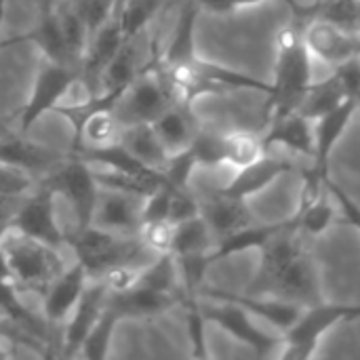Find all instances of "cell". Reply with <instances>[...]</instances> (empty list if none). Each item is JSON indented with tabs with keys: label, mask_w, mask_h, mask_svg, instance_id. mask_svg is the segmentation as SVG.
I'll list each match as a JSON object with an SVG mask.
<instances>
[{
	"label": "cell",
	"mask_w": 360,
	"mask_h": 360,
	"mask_svg": "<svg viewBox=\"0 0 360 360\" xmlns=\"http://www.w3.org/2000/svg\"><path fill=\"white\" fill-rule=\"evenodd\" d=\"M304 23L295 19L278 34V57L274 65V82L264 110L266 127L291 112H297L304 95L312 86V55L304 44Z\"/></svg>",
	"instance_id": "6da1fadb"
},
{
	"label": "cell",
	"mask_w": 360,
	"mask_h": 360,
	"mask_svg": "<svg viewBox=\"0 0 360 360\" xmlns=\"http://www.w3.org/2000/svg\"><path fill=\"white\" fill-rule=\"evenodd\" d=\"M0 249L11 268V281L19 291L44 295L46 287L65 270L59 249L17 232L11 226L0 230Z\"/></svg>",
	"instance_id": "7a4b0ae2"
},
{
	"label": "cell",
	"mask_w": 360,
	"mask_h": 360,
	"mask_svg": "<svg viewBox=\"0 0 360 360\" xmlns=\"http://www.w3.org/2000/svg\"><path fill=\"white\" fill-rule=\"evenodd\" d=\"M65 245L74 251L76 262L84 266L91 278H97L101 272L118 264L135 266V257L148 251L137 234H118L93 224L65 234Z\"/></svg>",
	"instance_id": "3957f363"
},
{
	"label": "cell",
	"mask_w": 360,
	"mask_h": 360,
	"mask_svg": "<svg viewBox=\"0 0 360 360\" xmlns=\"http://www.w3.org/2000/svg\"><path fill=\"white\" fill-rule=\"evenodd\" d=\"M38 186L49 188L51 192H55V196L61 194L70 202V207L74 211L76 228L91 226L101 188H99L89 162H84L68 152L65 160L61 165H57L51 173H46L38 181Z\"/></svg>",
	"instance_id": "277c9868"
},
{
	"label": "cell",
	"mask_w": 360,
	"mask_h": 360,
	"mask_svg": "<svg viewBox=\"0 0 360 360\" xmlns=\"http://www.w3.org/2000/svg\"><path fill=\"white\" fill-rule=\"evenodd\" d=\"M173 101H175V95L162 70L152 61L127 86V91L114 105V114L118 116L122 127L152 122Z\"/></svg>",
	"instance_id": "5b68a950"
},
{
	"label": "cell",
	"mask_w": 360,
	"mask_h": 360,
	"mask_svg": "<svg viewBox=\"0 0 360 360\" xmlns=\"http://www.w3.org/2000/svg\"><path fill=\"white\" fill-rule=\"evenodd\" d=\"M80 68L42 59L32 93L19 114V133L25 135L32 129V124L40 120L46 112H55V108L63 103V97L68 95V91L74 89L76 82H80Z\"/></svg>",
	"instance_id": "8992f818"
},
{
	"label": "cell",
	"mask_w": 360,
	"mask_h": 360,
	"mask_svg": "<svg viewBox=\"0 0 360 360\" xmlns=\"http://www.w3.org/2000/svg\"><path fill=\"white\" fill-rule=\"evenodd\" d=\"M342 321H352V306H306L300 319L291 325V329L281 335V356L289 360L310 359L316 352V346L321 344L325 333Z\"/></svg>",
	"instance_id": "52a82bcc"
},
{
	"label": "cell",
	"mask_w": 360,
	"mask_h": 360,
	"mask_svg": "<svg viewBox=\"0 0 360 360\" xmlns=\"http://www.w3.org/2000/svg\"><path fill=\"white\" fill-rule=\"evenodd\" d=\"M6 226L55 249H61L65 245V232L61 230L55 217V192L38 184L36 192L32 190L21 202V207L11 213Z\"/></svg>",
	"instance_id": "ba28073f"
},
{
	"label": "cell",
	"mask_w": 360,
	"mask_h": 360,
	"mask_svg": "<svg viewBox=\"0 0 360 360\" xmlns=\"http://www.w3.org/2000/svg\"><path fill=\"white\" fill-rule=\"evenodd\" d=\"M209 302H213V304L211 306L200 304V310H202L207 323L221 327L236 342L251 348L257 356H274L278 352V348L283 344L281 335H272V333L255 327V323L251 321V314L243 306H238L234 302H226V300H209Z\"/></svg>",
	"instance_id": "9c48e42d"
},
{
	"label": "cell",
	"mask_w": 360,
	"mask_h": 360,
	"mask_svg": "<svg viewBox=\"0 0 360 360\" xmlns=\"http://www.w3.org/2000/svg\"><path fill=\"white\" fill-rule=\"evenodd\" d=\"M304 44L312 59L335 68L359 57L360 32L325 19H308L304 23Z\"/></svg>",
	"instance_id": "30bf717a"
},
{
	"label": "cell",
	"mask_w": 360,
	"mask_h": 360,
	"mask_svg": "<svg viewBox=\"0 0 360 360\" xmlns=\"http://www.w3.org/2000/svg\"><path fill=\"white\" fill-rule=\"evenodd\" d=\"M89 272L80 262H74V266L65 268L44 291L42 295V314L44 321L51 327L65 325L70 314L74 312L86 283H89Z\"/></svg>",
	"instance_id": "8fae6325"
},
{
	"label": "cell",
	"mask_w": 360,
	"mask_h": 360,
	"mask_svg": "<svg viewBox=\"0 0 360 360\" xmlns=\"http://www.w3.org/2000/svg\"><path fill=\"white\" fill-rule=\"evenodd\" d=\"M108 291L101 285L99 278H89L74 312L70 314V319L65 321V329H63V356H76L78 348L82 346L84 338L89 335V331L93 329V325L99 321L105 302H108Z\"/></svg>",
	"instance_id": "7c38bea8"
},
{
	"label": "cell",
	"mask_w": 360,
	"mask_h": 360,
	"mask_svg": "<svg viewBox=\"0 0 360 360\" xmlns=\"http://www.w3.org/2000/svg\"><path fill=\"white\" fill-rule=\"evenodd\" d=\"M141 196L101 188L91 224L118 234H137L141 228Z\"/></svg>",
	"instance_id": "4fadbf2b"
},
{
	"label": "cell",
	"mask_w": 360,
	"mask_h": 360,
	"mask_svg": "<svg viewBox=\"0 0 360 360\" xmlns=\"http://www.w3.org/2000/svg\"><path fill=\"white\" fill-rule=\"evenodd\" d=\"M68 154L49 150L40 143L27 141L25 135H13L6 131H0V160L8 162L25 173H30L32 177H44L46 173H51L57 165H61L65 160Z\"/></svg>",
	"instance_id": "5bb4252c"
},
{
	"label": "cell",
	"mask_w": 360,
	"mask_h": 360,
	"mask_svg": "<svg viewBox=\"0 0 360 360\" xmlns=\"http://www.w3.org/2000/svg\"><path fill=\"white\" fill-rule=\"evenodd\" d=\"M198 202H200V215L207 221L209 230L213 232L215 240L253 224V217L247 209L245 198L215 190L213 194L198 198Z\"/></svg>",
	"instance_id": "9a60e30c"
},
{
	"label": "cell",
	"mask_w": 360,
	"mask_h": 360,
	"mask_svg": "<svg viewBox=\"0 0 360 360\" xmlns=\"http://www.w3.org/2000/svg\"><path fill=\"white\" fill-rule=\"evenodd\" d=\"M181 295L175 293H162L148 287L135 285L129 291L112 293L108 295L105 306L122 321V319H154L158 314H165L173 306L181 304Z\"/></svg>",
	"instance_id": "2e32d148"
},
{
	"label": "cell",
	"mask_w": 360,
	"mask_h": 360,
	"mask_svg": "<svg viewBox=\"0 0 360 360\" xmlns=\"http://www.w3.org/2000/svg\"><path fill=\"white\" fill-rule=\"evenodd\" d=\"M297 167L295 162H291L289 158H278V156H272L270 152L266 156H262L259 160H255L253 165H247L243 169H238V173L234 175V179L219 188L221 192L226 194H232V196H238V198H249L266 188H270L281 175L285 173H295Z\"/></svg>",
	"instance_id": "e0dca14e"
},
{
	"label": "cell",
	"mask_w": 360,
	"mask_h": 360,
	"mask_svg": "<svg viewBox=\"0 0 360 360\" xmlns=\"http://www.w3.org/2000/svg\"><path fill=\"white\" fill-rule=\"evenodd\" d=\"M268 152L274 146H283L300 158H312L314 154V122L300 112H291L268 124L264 135Z\"/></svg>",
	"instance_id": "ac0fdd59"
},
{
	"label": "cell",
	"mask_w": 360,
	"mask_h": 360,
	"mask_svg": "<svg viewBox=\"0 0 360 360\" xmlns=\"http://www.w3.org/2000/svg\"><path fill=\"white\" fill-rule=\"evenodd\" d=\"M152 129L156 131L158 139L162 141V146L167 148L169 156L171 154H177L181 150H186L196 131L200 129L196 118L192 116V110L190 105L186 103H179V101H173L160 116H156L152 122Z\"/></svg>",
	"instance_id": "d6986e66"
},
{
	"label": "cell",
	"mask_w": 360,
	"mask_h": 360,
	"mask_svg": "<svg viewBox=\"0 0 360 360\" xmlns=\"http://www.w3.org/2000/svg\"><path fill=\"white\" fill-rule=\"evenodd\" d=\"M139 36L127 38L122 42V46L118 49V53L112 57V61L101 72L97 93H124L127 86L135 80V76L148 65V63H141Z\"/></svg>",
	"instance_id": "ffe728a7"
},
{
	"label": "cell",
	"mask_w": 360,
	"mask_h": 360,
	"mask_svg": "<svg viewBox=\"0 0 360 360\" xmlns=\"http://www.w3.org/2000/svg\"><path fill=\"white\" fill-rule=\"evenodd\" d=\"M120 146L124 150H129L137 160H141L143 165H148L150 169H156V171H162L165 162L169 160V152L162 146V141L158 139V135L150 122L122 127Z\"/></svg>",
	"instance_id": "44dd1931"
},
{
	"label": "cell",
	"mask_w": 360,
	"mask_h": 360,
	"mask_svg": "<svg viewBox=\"0 0 360 360\" xmlns=\"http://www.w3.org/2000/svg\"><path fill=\"white\" fill-rule=\"evenodd\" d=\"M200 11L202 8L198 6L196 0H186L184 2L167 51L160 57L154 59L158 65L184 63V61H190V59L196 57V53H194V25H196V17H198Z\"/></svg>",
	"instance_id": "7402d4cb"
},
{
	"label": "cell",
	"mask_w": 360,
	"mask_h": 360,
	"mask_svg": "<svg viewBox=\"0 0 360 360\" xmlns=\"http://www.w3.org/2000/svg\"><path fill=\"white\" fill-rule=\"evenodd\" d=\"M285 226V221L281 224H270V226H257V224H251L234 234H228L219 240H215L213 249L207 253V262L213 266L215 262L219 259H226V257H232L236 253H243V251H251V249H262L281 228Z\"/></svg>",
	"instance_id": "603a6c76"
},
{
	"label": "cell",
	"mask_w": 360,
	"mask_h": 360,
	"mask_svg": "<svg viewBox=\"0 0 360 360\" xmlns=\"http://www.w3.org/2000/svg\"><path fill=\"white\" fill-rule=\"evenodd\" d=\"M338 211L329 190L319 194L312 200H302L300 209L291 217L295 224V230L304 236H321L325 234L335 221H338Z\"/></svg>",
	"instance_id": "cb8c5ba5"
},
{
	"label": "cell",
	"mask_w": 360,
	"mask_h": 360,
	"mask_svg": "<svg viewBox=\"0 0 360 360\" xmlns=\"http://www.w3.org/2000/svg\"><path fill=\"white\" fill-rule=\"evenodd\" d=\"M215 245V236L209 230L202 215L190 217L186 221L175 224L171 255L188 257V255H207Z\"/></svg>",
	"instance_id": "d4e9b609"
},
{
	"label": "cell",
	"mask_w": 360,
	"mask_h": 360,
	"mask_svg": "<svg viewBox=\"0 0 360 360\" xmlns=\"http://www.w3.org/2000/svg\"><path fill=\"white\" fill-rule=\"evenodd\" d=\"M19 289L15 287L13 281L8 278H0V314L4 319H8L11 323H15L17 327H21L23 331H27L30 335L38 338L44 342L46 338V321H40L36 314H32L19 300Z\"/></svg>",
	"instance_id": "484cf974"
},
{
	"label": "cell",
	"mask_w": 360,
	"mask_h": 360,
	"mask_svg": "<svg viewBox=\"0 0 360 360\" xmlns=\"http://www.w3.org/2000/svg\"><path fill=\"white\" fill-rule=\"evenodd\" d=\"M268 154L264 135L253 131H232L224 135V162L232 165L236 171L253 165Z\"/></svg>",
	"instance_id": "4316f807"
},
{
	"label": "cell",
	"mask_w": 360,
	"mask_h": 360,
	"mask_svg": "<svg viewBox=\"0 0 360 360\" xmlns=\"http://www.w3.org/2000/svg\"><path fill=\"white\" fill-rule=\"evenodd\" d=\"M139 287H148L162 293H175L184 297L181 285H179V270L177 259L171 253H158L156 259H152L146 268L139 272Z\"/></svg>",
	"instance_id": "83f0119b"
},
{
	"label": "cell",
	"mask_w": 360,
	"mask_h": 360,
	"mask_svg": "<svg viewBox=\"0 0 360 360\" xmlns=\"http://www.w3.org/2000/svg\"><path fill=\"white\" fill-rule=\"evenodd\" d=\"M344 101H346V95L342 93V89L335 82V78L329 76L323 82H312V86L304 95L297 112L304 114L310 120H316V118H321L323 114L331 112L333 108H338Z\"/></svg>",
	"instance_id": "f1b7e54d"
},
{
	"label": "cell",
	"mask_w": 360,
	"mask_h": 360,
	"mask_svg": "<svg viewBox=\"0 0 360 360\" xmlns=\"http://www.w3.org/2000/svg\"><path fill=\"white\" fill-rule=\"evenodd\" d=\"M160 4H162V0H122V2H118L116 15H118L124 38L139 36L146 30V25L150 23V19L156 15Z\"/></svg>",
	"instance_id": "f546056e"
},
{
	"label": "cell",
	"mask_w": 360,
	"mask_h": 360,
	"mask_svg": "<svg viewBox=\"0 0 360 360\" xmlns=\"http://www.w3.org/2000/svg\"><path fill=\"white\" fill-rule=\"evenodd\" d=\"M118 316L105 306L99 321L93 325V329L89 331V335L84 338L82 346L78 348L76 356H84L89 360H101L108 356V348H110V340L114 335V329L118 325Z\"/></svg>",
	"instance_id": "4dcf8cb0"
},
{
	"label": "cell",
	"mask_w": 360,
	"mask_h": 360,
	"mask_svg": "<svg viewBox=\"0 0 360 360\" xmlns=\"http://www.w3.org/2000/svg\"><path fill=\"white\" fill-rule=\"evenodd\" d=\"M192 152L196 167H217L224 165V135L198 129L192 143L188 146Z\"/></svg>",
	"instance_id": "1f68e13d"
},
{
	"label": "cell",
	"mask_w": 360,
	"mask_h": 360,
	"mask_svg": "<svg viewBox=\"0 0 360 360\" xmlns=\"http://www.w3.org/2000/svg\"><path fill=\"white\" fill-rule=\"evenodd\" d=\"M181 306L186 308V325H188V338L192 344V354L196 359H205L207 356V333H205L207 319L200 310V297L184 295Z\"/></svg>",
	"instance_id": "d6a6232c"
},
{
	"label": "cell",
	"mask_w": 360,
	"mask_h": 360,
	"mask_svg": "<svg viewBox=\"0 0 360 360\" xmlns=\"http://www.w3.org/2000/svg\"><path fill=\"white\" fill-rule=\"evenodd\" d=\"M34 177L8 162L0 160V200L11 202L15 198H23L34 190Z\"/></svg>",
	"instance_id": "836d02e7"
},
{
	"label": "cell",
	"mask_w": 360,
	"mask_h": 360,
	"mask_svg": "<svg viewBox=\"0 0 360 360\" xmlns=\"http://www.w3.org/2000/svg\"><path fill=\"white\" fill-rule=\"evenodd\" d=\"M173 232H175V224L165 219V221H150L143 224L137 232L139 240L143 243V247L148 251H152L154 255L158 253H171V245H173Z\"/></svg>",
	"instance_id": "e575fe53"
},
{
	"label": "cell",
	"mask_w": 360,
	"mask_h": 360,
	"mask_svg": "<svg viewBox=\"0 0 360 360\" xmlns=\"http://www.w3.org/2000/svg\"><path fill=\"white\" fill-rule=\"evenodd\" d=\"M139 272L141 268H135L133 264H118L101 272L97 278L101 281L105 291L112 295V293H122V291L133 289L139 281Z\"/></svg>",
	"instance_id": "d590c367"
},
{
	"label": "cell",
	"mask_w": 360,
	"mask_h": 360,
	"mask_svg": "<svg viewBox=\"0 0 360 360\" xmlns=\"http://www.w3.org/2000/svg\"><path fill=\"white\" fill-rule=\"evenodd\" d=\"M171 194H173V188L165 184L156 192H152L150 196L143 198V205H141V226L150 224V221H165V219H169Z\"/></svg>",
	"instance_id": "8d00e7d4"
},
{
	"label": "cell",
	"mask_w": 360,
	"mask_h": 360,
	"mask_svg": "<svg viewBox=\"0 0 360 360\" xmlns=\"http://www.w3.org/2000/svg\"><path fill=\"white\" fill-rule=\"evenodd\" d=\"M331 76L340 84L346 99H354L360 105V55L342 65H335Z\"/></svg>",
	"instance_id": "74e56055"
},
{
	"label": "cell",
	"mask_w": 360,
	"mask_h": 360,
	"mask_svg": "<svg viewBox=\"0 0 360 360\" xmlns=\"http://www.w3.org/2000/svg\"><path fill=\"white\" fill-rule=\"evenodd\" d=\"M196 2H198L200 8H207V11H211V13H230V11H236V8L262 4V2H266V0H196ZM281 2H285V4L293 11L295 19L306 21V6H304V4H300L297 0H281Z\"/></svg>",
	"instance_id": "f35d334b"
},
{
	"label": "cell",
	"mask_w": 360,
	"mask_h": 360,
	"mask_svg": "<svg viewBox=\"0 0 360 360\" xmlns=\"http://www.w3.org/2000/svg\"><path fill=\"white\" fill-rule=\"evenodd\" d=\"M200 215V202L198 198L186 188V190H175L171 194V209H169V221L179 224L190 217Z\"/></svg>",
	"instance_id": "ab89813d"
},
{
	"label": "cell",
	"mask_w": 360,
	"mask_h": 360,
	"mask_svg": "<svg viewBox=\"0 0 360 360\" xmlns=\"http://www.w3.org/2000/svg\"><path fill=\"white\" fill-rule=\"evenodd\" d=\"M327 190H329L331 198L335 200L338 209L342 211L344 219H346L350 226H354L360 232V205H356V202H354L338 184H333L331 179H327Z\"/></svg>",
	"instance_id": "60d3db41"
},
{
	"label": "cell",
	"mask_w": 360,
	"mask_h": 360,
	"mask_svg": "<svg viewBox=\"0 0 360 360\" xmlns=\"http://www.w3.org/2000/svg\"><path fill=\"white\" fill-rule=\"evenodd\" d=\"M0 340L13 342V344H23V346H36L42 344V340L30 335L27 331H23L21 327H17L15 323H11L8 319H4L0 314Z\"/></svg>",
	"instance_id": "b9f144b4"
},
{
	"label": "cell",
	"mask_w": 360,
	"mask_h": 360,
	"mask_svg": "<svg viewBox=\"0 0 360 360\" xmlns=\"http://www.w3.org/2000/svg\"><path fill=\"white\" fill-rule=\"evenodd\" d=\"M4 11H6V0H0V25H2V21H4ZM23 40H32V34H23V36H17V38L0 40V49L11 46V44H17V42H23Z\"/></svg>",
	"instance_id": "7bdbcfd3"
},
{
	"label": "cell",
	"mask_w": 360,
	"mask_h": 360,
	"mask_svg": "<svg viewBox=\"0 0 360 360\" xmlns=\"http://www.w3.org/2000/svg\"><path fill=\"white\" fill-rule=\"evenodd\" d=\"M6 205H8V202L0 200V226H4V224L8 221V217H11V213L6 211Z\"/></svg>",
	"instance_id": "ee69618b"
},
{
	"label": "cell",
	"mask_w": 360,
	"mask_h": 360,
	"mask_svg": "<svg viewBox=\"0 0 360 360\" xmlns=\"http://www.w3.org/2000/svg\"><path fill=\"white\" fill-rule=\"evenodd\" d=\"M0 342H6V340H0ZM4 354H6V352H4V350L0 348V356H4Z\"/></svg>",
	"instance_id": "f6af8a7d"
},
{
	"label": "cell",
	"mask_w": 360,
	"mask_h": 360,
	"mask_svg": "<svg viewBox=\"0 0 360 360\" xmlns=\"http://www.w3.org/2000/svg\"><path fill=\"white\" fill-rule=\"evenodd\" d=\"M0 230H2V226H0Z\"/></svg>",
	"instance_id": "bcb514c9"
}]
</instances>
